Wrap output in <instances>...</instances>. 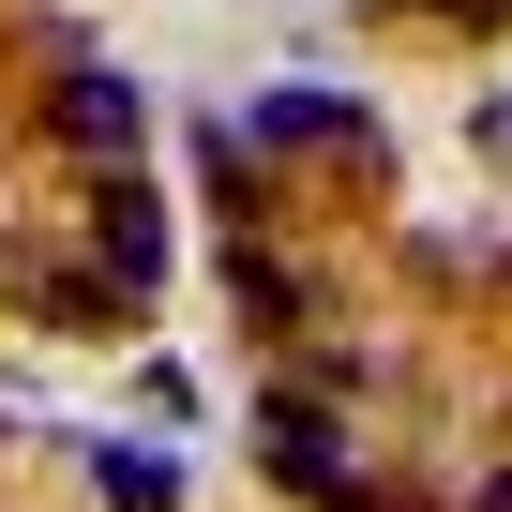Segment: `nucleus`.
<instances>
[{
  "mask_svg": "<svg viewBox=\"0 0 512 512\" xmlns=\"http://www.w3.org/2000/svg\"><path fill=\"white\" fill-rule=\"evenodd\" d=\"M256 452H272V467H287L302 497H332V512H362V452H347V437H332V422H317L302 392H272V407H256Z\"/></svg>",
  "mask_w": 512,
  "mask_h": 512,
  "instance_id": "f03ea898",
  "label": "nucleus"
},
{
  "mask_svg": "<svg viewBox=\"0 0 512 512\" xmlns=\"http://www.w3.org/2000/svg\"><path fill=\"white\" fill-rule=\"evenodd\" d=\"M467 136H482V151H497V166H512V91H497V106H482V121H467Z\"/></svg>",
  "mask_w": 512,
  "mask_h": 512,
  "instance_id": "39448f33",
  "label": "nucleus"
},
{
  "mask_svg": "<svg viewBox=\"0 0 512 512\" xmlns=\"http://www.w3.org/2000/svg\"><path fill=\"white\" fill-rule=\"evenodd\" d=\"M482 512H512V467H497V482H482Z\"/></svg>",
  "mask_w": 512,
  "mask_h": 512,
  "instance_id": "423d86ee",
  "label": "nucleus"
},
{
  "mask_svg": "<svg viewBox=\"0 0 512 512\" xmlns=\"http://www.w3.org/2000/svg\"><path fill=\"white\" fill-rule=\"evenodd\" d=\"M91 482L121 512H181V452H151V437H91Z\"/></svg>",
  "mask_w": 512,
  "mask_h": 512,
  "instance_id": "20e7f679",
  "label": "nucleus"
},
{
  "mask_svg": "<svg viewBox=\"0 0 512 512\" xmlns=\"http://www.w3.org/2000/svg\"><path fill=\"white\" fill-rule=\"evenodd\" d=\"M226 136H241V151H362V166H377V106H362V91H317V76L256 91Z\"/></svg>",
  "mask_w": 512,
  "mask_h": 512,
  "instance_id": "f257e3e1",
  "label": "nucleus"
},
{
  "mask_svg": "<svg viewBox=\"0 0 512 512\" xmlns=\"http://www.w3.org/2000/svg\"><path fill=\"white\" fill-rule=\"evenodd\" d=\"M46 106H61V136H76V151H136V121H151V91H136L121 61H91V46L61 61V91H46Z\"/></svg>",
  "mask_w": 512,
  "mask_h": 512,
  "instance_id": "7ed1b4c3",
  "label": "nucleus"
}]
</instances>
